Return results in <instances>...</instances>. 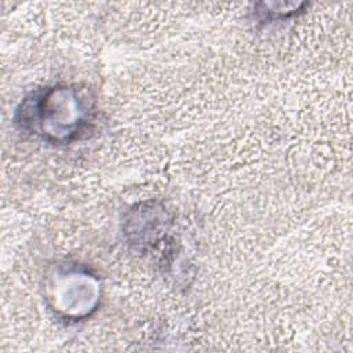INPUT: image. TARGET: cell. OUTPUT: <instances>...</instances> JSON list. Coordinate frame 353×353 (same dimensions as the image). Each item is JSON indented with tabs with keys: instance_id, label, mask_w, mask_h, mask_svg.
<instances>
[{
	"instance_id": "1",
	"label": "cell",
	"mask_w": 353,
	"mask_h": 353,
	"mask_svg": "<svg viewBox=\"0 0 353 353\" xmlns=\"http://www.w3.org/2000/svg\"><path fill=\"white\" fill-rule=\"evenodd\" d=\"M95 110L90 90L58 84L29 92L18 105L14 119L25 134L52 145H65L90 130Z\"/></svg>"
}]
</instances>
